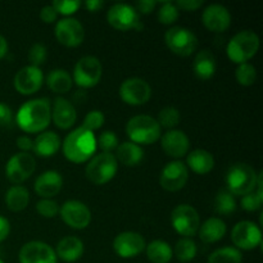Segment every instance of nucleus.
<instances>
[{"mask_svg": "<svg viewBox=\"0 0 263 263\" xmlns=\"http://www.w3.org/2000/svg\"><path fill=\"white\" fill-rule=\"evenodd\" d=\"M18 127L27 134L43 133L51 121V105L46 98L31 99L21 105L17 112Z\"/></svg>", "mask_w": 263, "mask_h": 263, "instance_id": "1", "label": "nucleus"}, {"mask_svg": "<svg viewBox=\"0 0 263 263\" xmlns=\"http://www.w3.org/2000/svg\"><path fill=\"white\" fill-rule=\"evenodd\" d=\"M97 148L95 134L82 126L71 131L62 144L64 157L73 163H85L91 159Z\"/></svg>", "mask_w": 263, "mask_h": 263, "instance_id": "2", "label": "nucleus"}, {"mask_svg": "<svg viewBox=\"0 0 263 263\" xmlns=\"http://www.w3.org/2000/svg\"><path fill=\"white\" fill-rule=\"evenodd\" d=\"M126 135L131 143L138 145H151L161 139V126L154 117L146 115L130 118L126 125Z\"/></svg>", "mask_w": 263, "mask_h": 263, "instance_id": "3", "label": "nucleus"}, {"mask_svg": "<svg viewBox=\"0 0 263 263\" xmlns=\"http://www.w3.org/2000/svg\"><path fill=\"white\" fill-rule=\"evenodd\" d=\"M259 50V37L251 30L240 31L228 44L226 53L229 59L236 64L248 63Z\"/></svg>", "mask_w": 263, "mask_h": 263, "instance_id": "4", "label": "nucleus"}, {"mask_svg": "<svg viewBox=\"0 0 263 263\" xmlns=\"http://www.w3.org/2000/svg\"><path fill=\"white\" fill-rule=\"evenodd\" d=\"M257 176L258 174L251 164L243 163V162L233 164L226 174L228 190L233 195L244 197L256 190Z\"/></svg>", "mask_w": 263, "mask_h": 263, "instance_id": "5", "label": "nucleus"}, {"mask_svg": "<svg viewBox=\"0 0 263 263\" xmlns=\"http://www.w3.org/2000/svg\"><path fill=\"white\" fill-rule=\"evenodd\" d=\"M118 162L112 153H100L92 157L86 164L85 174L94 185H104L116 176Z\"/></svg>", "mask_w": 263, "mask_h": 263, "instance_id": "6", "label": "nucleus"}, {"mask_svg": "<svg viewBox=\"0 0 263 263\" xmlns=\"http://www.w3.org/2000/svg\"><path fill=\"white\" fill-rule=\"evenodd\" d=\"M103 67L97 57H82L73 68L72 81L81 89H91L100 82Z\"/></svg>", "mask_w": 263, "mask_h": 263, "instance_id": "7", "label": "nucleus"}, {"mask_svg": "<svg viewBox=\"0 0 263 263\" xmlns=\"http://www.w3.org/2000/svg\"><path fill=\"white\" fill-rule=\"evenodd\" d=\"M164 41L170 50L180 57H189L197 50L198 37L189 28L175 26L164 33Z\"/></svg>", "mask_w": 263, "mask_h": 263, "instance_id": "8", "label": "nucleus"}, {"mask_svg": "<svg viewBox=\"0 0 263 263\" xmlns=\"http://www.w3.org/2000/svg\"><path fill=\"white\" fill-rule=\"evenodd\" d=\"M107 21L113 28L118 31H140L143 25L135 8L125 3L113 4L107 12Z\"/></svg>", "mask_w": 263, "mask_h": 263, "instance_id": "9", "label": "nucleus"}, {"mask_svg": "<svg viewBox=\"0 0 263 263\" xmlns=\"http://www.w3.org/2000/svg\"><path fill=\"white\" fill-rule=\"evenodd\" d=\"M171 223L179 235L192 238L199 230V213L190 204H179L172 210Z\"/></svg>", "mask_w": 263, "mask_h": 263, "instance_id": "10", "label": "nucleus"}, {"mask_svg": "<svg viewBox=\"0 0 263 263\" xmlns=\"http://www.w3.org/2000/svg\"><path fill=\"white\" fill-rule=\"evenodd\" d=\"M36 161L31 154L17 153L10 157L5 166V176L13 185H21L35 172Z\"/></svg>", "mask_w": 263, "mask_h": 263, "instance_id": "11", "label": "nucleus"}, {"mask_svg": "<svg viewBox=\"0 0 263 263\" xmlns=\"http://www.w3.org/2000/svg\"><path fill=\"white\" fill-rule=\"evenodd\" d=\"M231 240L236 249L252 251L262 244V231L252 221H240L231 231Z\"/></svg>", "mask_w": 263, "mask_h": 263, "instance_id": "12", "label": "nucleus"}, {"mask_svg": "<svg viewBox=\"0 0 263 263\" xmlns=\"http://www.w3.org/2000/svg\"><path fill=\"white\" fill-rule=\"evenodd\" d=\"M120 97L126 104L139 107L149 102L152 97V87L145 80L131 77L121 84Z\"/></svg>", "mask_w": 263, "mask_h": 263, "instance_id": "13", "label": "nucleus"}, {"mask_svg": "<svg viewBox=\"0 0 263 263\" xmlns=\"http://www.w3.org/2000/svg\"><path fill=\"white\" fill-rule=\"evenodd\" d=\"M55 39L67 48H77L85 39L84 26L76 18H62L55 23L54 27Z\"/></svg>", "mask_w": 263, "mask_h": 263, "instance_id": "14", "label": "nucleus"}, {"mask_svg": "<svg viewBox=\"0 0 263 263\" xmlns=\"http://www.w3.org/2000/svg\"><path fill=\"white\" fill-rule=\"evenodd\" d=\"M59 213L66 225L74 230H84L91 222V211L80 200H67L59 208Z\"/></svg>", "mask_w": 263, "mask_h": 263, "instance_id": "15", "label": "nucleus"}, {"mask_svg": "<svg viewBox=\"0 0 263 263\" xmlns=\"http://www.w3.org/2000/svg\"><path fill=\"white\" fill-rule=\"evenodd\" d=\"M189 180V170L181 161H174L163 167L159 176V184L167 192H179Z\"/></svg>", "mask_w": 263, "mask_h": 263, "instance_id": "16", "label": "nucleus"}, {"mask_svg": "<svg viewBox=\"0 0 263 263\" xmlns=\"http://www.w3.org/2000/svg\"><path fill=\"white\" fill-rule=\"evenodd\" d=\"M44 84V73L40 67L26 66L15 73L13 79L14 89L22 95H32L41 89Z\"/></svg>", "mask_w": 263, "mask_h": 263, "instance_id": "17", "label": "nucleus"}, {"mask_svg": "<svg viewBox=\"0 0 263 263\" xmlns=\"http://www.w3.org/2000/svg\"><path fill=\"white\" fill-rule=\"evenodd\" d=\"M146 244L143 235L135 231H125L118 234L113 240L116 254L122 258H134L145 249Z\"/></svg>", "mask_w": 263, "mask_h": 263, "instance_id": "18", "label": "nucleus"}, {"mask_svg": "<svg viewBox=\"0 0 263 263\" xmlns=\"http://www.w3.org/2000/svg\"><path fill=\"white\" fill-rule=\"evenodd\" d=\"M20 263H57L55 251L44 241H28L21 248Z\"/></svg>", "mask_w": 263, "mask_h": 263, "instance_id": "19", "label": "nucleus"}, {"mask_svg": "<svg viewBox=\"0 0 263 263\" xmlns=\"http://www.w3.org/2000/svg\"><path fill=\"white\" fill-rule=\"evenodd\" d=\"M202 22L205 28L212 32H223L231 25V14L226 7L221 4L208 5L202 14Z\"/></svg>", "mask_w": 263, "mask_h": 263, "instance_id": "20", "label": "nucleus"}, {"mask_svg": "<svg viewBox=\"0 0 263 263\" xmlns=\"http://www.w3.org/2000/svg\"><path fill=\"white\" fill-rule=\"evenodd\" d=\"M161 145L167 156L172 158H182L189 152L190 141L184 131L168 130L162 136Z\"/></svg>", "mask_w": 263, "mask_h": 263, "instance_id": "21", "label": "nucleus"}, {"mask_svg": "<svg viewBox=\"0 0 263 263\" xmlns=\"http://www.w3.org/2000/svg\"><path fill=\"white\" fill-rule=\"evenodd\" d=\"M51 120L54 125L61 130H68L76 123L77 113L76 108L73 107L69 100L64 98H55L51 107Z\"/></svg>", "mask_w": 263, "mask_h": 263, "instance_id": "22", "label": "nucleus"}, {"mask_svg": "<svg viewBox=\"0 0 263 263\" xmlns=\"http://www.w3.org/2000/svg\"><path fill=\"white\" fill-rule=\"evenodd\" d=\"M63 186V177L57 171H45L36 179L33 189L43 199H51L58 195Z\"/></svg>", "mask_w": 263, "mask_h": 263, "instance_id": "23", "label": "nucleus"}, {"mask_svg": "<svg viewBox=\"0 0 263 263\" xmlns=\"http://www.w3.org/2000/svg\"><path fill=\"white\" fill-rule=\"evenodd\" d=\"M55 254L57 258H61L64 262H76L84 254V243L76 236H64L57 244Z\"/></svg>", "mask_w": 263, "mask_h": 263, "instance_id": "24", "label": "nucleus"}, {"mask_svg": "<svg viewBox=\"0 0 263 263\" xmlns=\"http://www.w3.org/2000/svg\"><path fill=\"white\" fill-rule=\"evenodd\" d=\"M216 68H217L216 58L210 50L204 49L195 55L193 62V71L199 80L207 81L212 79L216 73Z\"/></svg>", "mask_w": 263, "mask_h": 263, "instance_id": "25", "label": "nucleus"}, {"mask_svg": "<svg viewBox=\"0 0 263 263\" xmlns=\"http://www.w3.org/2000/svg\"><path fill=\"white\" fill-rule=\"evenodd\" d=\"M61 144V139L55 133H53V131H43L33 140L32 151L39 157L48 158V157H53L59 151Z\"/></svg>", "mask_w": 263, "mask_h": 263, "instance_id": "26", "label": "nucleus"}, {"mask_svg": "<svg viewBox=\"0 0 263 263\" xmlns=\"http://www.w3.org/2000/svg\"><path fill=\"white\" fill-rule=\"evenodd\" d=\"M199 239L205 244L217 243L225 236L226 223L218 217H211L199 226Z\"/></svg>", "mask_w": 263, "mask_h": 263, "instance_id": "27", "label": "nucleus"}, {"mask_svg": "<svg viewBox=\"0 0 263 263\" xmlns=\"http://www.w3.org/2000/svg\"><path fill=\"white\" fill-rule=\"evenodd\" d=\"M186 167L198 175H207L215 167V158L204 149H195L190 152L186 158Z\"/></svg>", "mask_w": 263, "mask_h": 263, "instance_id": "28", "label": "nucleus"}, {"mask_svg": "<svg viewBox=\"0 0 263 263\" xmlns=\"http://www.w3.org/2000/svg\"><path fill=\"white\" fill-rule=\"evenodd\" d=\"M116 151H117V156H115L116 159L123 166L134 167L140 163L144 158L143 148L131 141H125L118 145Z\"/></svg>", "mask_w": 263, "mask_h": 263, "instance_id": "29", "label": "nucleus"}, {"mask_svg": "<svg viewBox=\"0 0 263 263\" xmlns=\"http://www.w3.org/2000/svg\"><path fill=\"white\" fill-rule=\"evenodd\" d=\"M30 203V193L22 185H13L5 194V204L12 212H21Z\"/></svg>", "mask_w": 263, "mask_h": 263, "instance_id": "30", "label": "nucleus"}, {"mask_svg": "<svg viewBox=\"0 0 263 263\" xmlns=\"http://www.w3.org/2000/svg\"><path fill=\"white\" fill-rule=\"evenodd\" d=\"M46 84L48 87L55 94H66L72 89V76L62 68H55L53 71L49 72L48 77H46Z\"/></svg>", "mask_w": 263, "mask_h": 263, "instance_id": "31", "label": "nucleus"}, {"mask_svg": "<svg viewBox=\"0 0 263 263\" xmlns=\"http://www.w3.org/2000/svg\"><path fill=\"white\" fill-rule=\"evenodd\" d=\"M146 257L152 263H168L172 259L174 252L168 243L163 240H153L145 247Z\"/></svg>", "mask_w": 263, "mask_h": 263, "instance_id": "32", "label": "nucleus"}, {"mask_svg": "<svg viewBox=\"0 0 263 263\" xmlns=\"http://www.w3.org/2000/svg\"><path fill=\"white\" fill-rule=\"evenodd\" d=\"M215 210L218 215L229 216L236 211L235 197L228 189H222L215 198Z\"/></svg>", "mask_w": 263, "mask_h": 263, "instance_id": "33", "label": "nucleus"}, {"mask_svg": "<svg viewBox=\"0 0 263 263\" xmlns=\"http://www.w3.org/2000/svg\"><path fill=\"white\" fill-rule=\"evenodd\" d=\"M243 262V256L239 249L234 247H225L213 252L208 257L207 263H241Z\"/></svg>", "mask_w": 263, "mask_h": 263, "instance_id": "34", "label": "nucleus"}, {"mask_svg": "<svg viewBox=\"0 0 263 263\" xmlns=\"http://www.w3.org/2000/svg\"><path fill=\"white\" fill-rule=\"evenodd\" d=\"M180 262H190L197 256V244L192 238H182L175 246V251H172Z\"/></svg>", "mask_w": 263, "mask_h": 263, "instance_id": "35", "label": "nucleus"}, {"mask_svg": "<svg viewBox=\"0 0 263 263\" xmlns=\"http://www.w3.org/2000/svg\"><path fill=\"white\" fill-rule=\"evenodd\" d=\"M156 120L158 125L161 126V128L166 127L168 130H174L180 123L181 116H180V112L175 107H166L159 110L158 117Z\"/></svg>", "mask_w": 263, "mask_h": 263, "instance_id": "36", "label": "nucleus"}, {"mask_svg": "<svg viewBox=\"0 0 263 263\" xmlns=\"http://www.w3.org/2000/svg\"><path fill=\"white\" fill-rule=\"evenodd\" d=\"M236 81L241 86H252L257 80V69L253 64L243 63L239 64L235 71Z\"/></svg>", "mask_w": 263, "mask_h": 263, "instance_id": "37", "label": "nucleus"}, {"mask_svg": "<svg viewBox=\"0 0 263 263\" xmlns=\"http://www.w3.org/2000/svg\"><path fill=\"white\" fill-rule=\"evenodd\" d=\"M180 10L177 9V7L175 5V3H162L161 8L158 9L157 13V18H158L159 22L162 25H172V23L176 22L179 20Z\"/></svg>", "mask_w": 263, "mask_h": 263, "instance_id": "38", "label": "nucleus"}, {"mask_svg": "<svg viewBox=\"0 0 263 263\" xmlns=\"http://www.w3.org/2000/svg\"><path fill=\"white\" fill-rule=\"evenodd\" d=\"M262 202V189H257L241 198L240 207L243 208L244 211H247V212H256V211L261 210Z\"/></svg>", "mask_w": 263, "mask_h": 263, "instance_id": "39", "label": "nucleus"}, {"mask_svg": "<svg viewBox=\"0 0 263 263\" xmlns=\"http://www.w3.org/2000/svg\"><path fill=\"white\" fill-rule=\"evenodd\" d=\"M97 146L102 149V153H110L118 146L117 135L113 131H104L97 139Z\"/></svg>", "mask_w": 263, "mask_h": 263, "instance_id": "40", "label": "nucleus"}, {"mask_svg": "<svg viewBox=\"0 0 263 263\" xmlns=\"http://www.w3.org/2000/svg\"><path fill=\"white\" fill-rule=\"evenodd\" d=\"M105 122V117L103 115V112L100 110H91V112L87 113L84 118V122H82V127L86 128V130L95 133L97 130H99Z\"/></svg>", "mask_w": 263, "mask_h": 263, "instance_id": "41", "label": "nucleus"}, {"mask_svg": "<svg viewBox=\"0 0 263 263\" xmlns=\"http://www.w3.org/2000/svg\"><path fill=\"white\" fill-rule=\"evenodd\" d=\"M51 7L55 9L58 14L69 17L79 10V8L81 7V2H79V0H55V2H53Z\"/></svg>", "mask_w": 263, "mask_h": 263, "instance_id": "42", "label": "nucleus"}, {"mask_svg": "<svg viewBox=\"0 0 263 263\" xmlns=\"http://www.w3.org/2000/svg\"><path fill=\"white\" fill-rule=\"evenodd\" d=\"M36 211L45 218H54L59 212V205L53 199H41L36 204Z\"/></svg>", "mask_w": 263, "mask_h": 263, "instance_id": "43", "label": "nucleus"}, {"mask_svg": "<svg viewBox=\"0 0 263 263\" xmlns=\"http://www.w3.org/2000/svg\"><path fill=\"white\" fill-rule=\"evenodd\" d=\"M46 55H48V50H46L45 45L40 43L33 44L32 48L28 51V59L31 62V66L40 67L46 61Z\"/></svg>", "mask_w": 263, "mask_h": 263, "instance_id": "44", "label": "nucleus"}, {"mask_svg": "<svg viewBox=\"0 0 263 263\" xmlns=\"http://www.w3.org/2000/svg\"><path fill=\"white\" fill-rule=\"evenodd\" d=\"M177 9L186 10V12H194V10L199 9L203 5V0H179L175 3Z\"/></svg>", "mask_w": 263, "mask_h": 263, "instance_id": "45", "label": "nucleus"}, {"mask_svg": "<svg viewBox=\"0 0 263 263\" xmlns=\"http://www.w3.org/2000/svg\"><path fill=\"white\" fill-rule=\"evenodd\" d=\"M13 122V112L7 104L0 103V127H7Z\"/></svg>", "mask_w": 263, "mask_h": 263, "instance_id": "46", "label": "nucleus"}, {"mask_svg": "<svg viewBox=\"0 0 263 263\" xmlns=\"http://www.w3.org/2000/svg\"><path fill=\"white\" fill-rule=\"evenodd\" d=\"M40 18L44 23H54L58 18V13L51 5H45L40 10Z\"/></svg>", "mask_w": 263, "mask_h": 263, "instance_id": "47", "label": "nucleus"}, {"mask_svg": "<svg viewBox=\"0 0 263 263\" xmlns=\"http://www.w3.org/2000/svg\"><path fill=\"white\" fill-rule=\"evenodd\" d=\"M157 5H158V3L154 2V0H141V2L136 3V5L134 8H135L138 13H141V14H149V13H152L156 9Z\"/></svg>", "mask_w": 263, "mask_h": 263, "instance_id": "48", "label": "nucleus"}, {"mask_svg": "<svg viewBox=\"0 0 263 263\" xmlns=\"http://www.w3.org/2000/svg\"><path fill=\"white\" fill-rule=\"evenodd\" d=\"M15 143H17L18 148L22 151V153H28V152L32 151V148H33V140L26 135L20 136Z\"/></svg>", "mask_w": 263, "mask_h": 263, "instance_id": "49", "label": "nucleus"}, {"mask_svg": "<svg viewBox=\"0 0 263 263\" xmlns=\"http://www.w3.org/2000/svg\"><path fill=\"white\" fill-rule=\"evenodd\" d=\"M10 233V223L5 217L0 216V243L8 238Z\"/></svg>", "mask_w": 263, "mask_h": 263, "instance_id": "50", "label": "nucleus"}, {"mask_svg": "<svg viewBox=\"0 0 263 263\" xmlns=\"http://www.w3.org/2000/svg\"><path fill=\"white\" fill-rule=\"evenodd\" d=\"M84 5L90 12H98V10L104 7V2L103 0H87V2H85Z\"/></svg>", "mask_w": 263, "mask_h": 263, "instance_id": "51", "label": "nucleus"}, {"mask_svg": "<svg viewBox=\"0 0 263 263\" xmlns=\"http://www.w3.org/2000/svg\"><path fill=\"white\" fill-rule=\"evenodd\" d=\"M8 49H9V46H8L7 39H5L3 35H0V59H3L5 55H7Z\"/></svg>", "mask_w": 263, "mask_h": 263, "instance_id": "52", "label": "nucleus"}, {"mask_svg": "<svg viewBox=\"0 0 263 263\" xmlns=\"http://www.w3.org/2000/svg\"><path fill=\"white\" fill-rule=\"evenodd\" d=\"M0 263H4V261H3V259H0Z\"/></svg>", "mask_w": 263, "mask_h": 263, "instance_id": "53", "label": "nucleus"}]
</instances>
